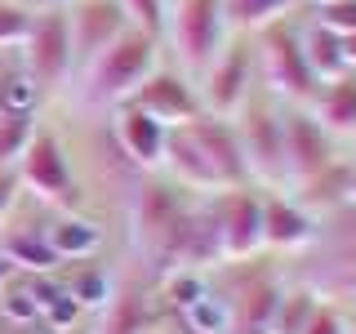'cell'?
Listing matches in <instances>:
<instances>
[{"mask_svg": "<svg viewBox=\"0 0 356 334\" xmlns=\"http://www.w3.org/2000/svg\"><path fill=\"white\" fill-rule=\"evenodd\" d=\"M22 63H27V81L36 89L67 85V76L76 72L67 9H58V5L31 9V27H27V36H22Z\"/></svg>", "mask_w": 356, "mask_h": 334, "instance_id": "7", "label": "cell"}, {"mask_svg": "<svg viewBox=\"0 0 356 334\" xmlns=\"http://www.w3.org/2000/svg\"><path fill=\"white\" fill-rule=\"evenodd\" d=\"M307 107L334 138L356 134V72H343V76H334V81H321Z\"/></svg>", "mask_w": 356, "mask_h": 334, "instance_id": "18", "label": "cell"}, {"mask_svg": "<svg viewBox=\"0 0 356 334\" xmlns=\"http://www.w3.org/2000/svg\"><path fill=\"white\" fill-rule=\"evenodd\" d=\"M343 54H348V72H356V31L343 36Z\"/></svg>", "mask_w": 356, "mask_h": 334, "instance_id": "35", "label": "cell"}, {"mask_svg": "<svg viewBox=\"0 0 356 334\" xmlns=\"http://www.w3.org/2000/svg\"><path fill=\"white\" fill-rule=\"evenodd\" d=\"M298 334H352V321H348V312H343L339 303L316 299V308H312V317L303 321Z\"/></svg>", "mask_w": 356, "mask_h": 334, "instance_id": "30", "label": "cell"}, {"mask_svg": "<svg viewBox=\"0 0 356 334\" xmlns=\"http://www.w3.org/2000/svg\"><path fill=\"white\" fill-rule=\"evenodd\" d=\"M103 326L98 334H143L147 330V299L138 289H111V299L103 303Z\"/></svg>", "mask_w": 356, "mask_h": 334, "instance_id": "22", "label": "cell"}, {"mask_svg": "<svg viewBox=\"0 0 356 334\" xmlns=\"http://www.w3.org/2000/svg\"><path fill=\"white\" fill-rule=\"evenodd\" d=\"M120 9H125L129 27L147 31V36L165 40V22H170V0H116Z\"/></svg>", "mask_w": 356, "mask_h": 334, "instance_id": "26", "label": "cell"}, {"mask_svg": "<svg viewBox=\"0 0 356 334\" xmlns=\"http://www.w3.org/2000/svg\"><path fill=\"white\" fill-rule=\"evenodd\" d=\"M14 200H18V174L9 170V165H0V223L14 209Z\"/></svg>", "mask_w": 356, "mask_h": 334, "instance_id": "33", "label": "cell"}, {"mask_svg": "<svg viewBox=\"0 0 356 334\" xmlns=\"http://www.w3.org/2000/svg\"><path fill=\"white\" fill-rule=\"evenodd\" d=\"M259 334H276V330H259Z\"/></svg>", "mask_w": 356, "mask_h": 334, "instance_id": "38", "label": "cell"}, {"mask_svg": "<svg viewBox=\"0 0 356 334\" xmlns=\"http://www.w3.org/2000/svg\"><path fill=\"white\" fill-rule=\"evenodd\" d=\"M67 294H72L81 308H98V303L111 299V281H107L103 267H81V272L67 281Z\"/></svg>", "mask_w": 356, "mask_h": 334, "instance_id": "28", "label": "cell"}, {"mask_svg": "<svg viewBox=\"0 0 356 334\" xmlns=\"http://www.w3.org/2000/svg\"><path fill=\"white\" fill-rule=\"evenodd\" d=\"M316 308V289H285L281 303H276V317H272V330L276 334H298L303 321L312 317Z\"/></svg>", "mask_w": 356, "mask_h": 334, "instance_id": "25", "label": "cell"}, {"mask_svg": "<svg viewBox=\"0 0 356 334\" xmlns=\"http://www.w3.org/2000/svg\"><path fill=\"white\" fill-rule=\"evenodd\" d=\"M125 27H129V18L116 0H76V5H67V31H72L76 72L85 63H94Z\"/></svg>", "mask_w": 356, "mask_h": 334, "instance_id": "12", "label": "cell"}, {"mask_svg": "<svg viewBox=\"0 0 356 334\" xmlns=\"http://www.w3.org/2000/svg\"><path fill=\"white\" fill-rule=\"evenodd\" d=\"M289 187H272L263 192V250H307L316 245V232H321V218L312 214L307 205H298L294 196H285Z\"/></svg>", "mask_w": 356, "mask_h": 334, "instance_id": "13", "label": "cell"}, {"mask_svg": "<svg viewBox=\"0 0 356 334\" xmlns=\"http://www.w3.org/2000/svg\"><path fill=\"white\" fill-rule=\"evenodd\" d=\"M245 152V165H250V183L263 187H285V134H281V103L272 94H259L254 89L245 98V107L232 116Z\"/></svg>", "mask_w": 356, "mask_h": 334, "instance_id": "4", "label": "cell"}, {"mask_svg": "<svg viewBox=\"0 0 356 334\" xmlns=\"http://www.w3.org/2000/svg\"><path fill=\"white\" fill-rule=\"evenodd\" d=\"M125 103H134L138 111H147V116H156L165 129L174 125H187V120H196L200 111V94L192 85V76L178 72V67H156V72L143 81L134 94L125 98Z\"/></svg>", "mask_w": 356, "mask_h": 334, "instance_id": "11", "label": "cell"}, {"mask_svg": "<svg viewBox=\"0 0 356 334\" xmlns=\"http://www.w3.org/2000/svg\"><path fill=\"white\" fill-rule=\"evenodd\" d=\"M303 36V54H307V67L316 81H334V76L348 72V54H343V36H334L330 27H321V22H312L307 31H298Z\"/></svg>", "mask_w": 356, "mask_h": 334, "instance_id": "21", "label": "cell"}, {"mask_svg": "<svg viewBox=\"0 0 356 334\" xmlns=\"http://www.w3.org/2000/svg\"><path fill=\"white\" fill-rule=\"evenodd\" d=\"M312 5H316V9H321V5H334V0H312Z\"/></svg>", "mask_w": 356, "mask_h": 334, "instance_id": "37", "label": "cell"}, {"mask_svg": "<svg viewBox=\"0 0 356 334\" xmlns=\"http://www.w3.org/2000/svg\"><path fill=\"white\" fill-rule=\"evenodd\" d=\"M254 58H259V81L267 85V94L285 107H307L316 94V76L307 67L303 36L289 22H272V27L254 31Z\"/></svg>", "mask_w": 356, "mask_h": 334, "instance_id": "3", "label": "cell"}, {"mask_svg": "<svg viewBox=\"0 0 356 334\" xmlns=\"http://www.w3.org/2000/svg\"><path fill=\"white\" fill-rule=\"evenodd\" d=\"M312 22L330 27L334 36H352V31H356V0H334V5H321Z\"/></svg>", "mask_w": 356, "mask_h": 334, "instance_id": "32", "label": "cell"}, {"mask_svg": "<svg viewBox=\"0 0 356 334\" xmlns=\"http://www.w3.org/2000/svg\"><path fill=\"white\" fill-rule=\"evenodd\" d=\"M156 67H161V40L138 27H125L94 63L81 67V103L85 107H120Z\"/></svg>", "mask_w": 356, "mask_h": 334, "instance_id": "1", "label": "cell"}, {"mask_svg": "<svg viewBox=\"0 0 356 334\" xmlns=\"http://www.w3.org/2000/svg\"><path fill=\"white\" fill-rule=\"evenodd\" d=\"M196 209L183 200V187L178 183H143L138 196H134V241L147 254L156 267H178L187 245V228H192Z\"/></svg>", "mask_w": 356, "mask_h": 334, "instance_id": "2", "label": "cell"}, {"mask_svg": "<svg viewBox=\"0 0 356 334\" xmlns=\"http://www.w3.org/2000/svg\"><path fill=\"white\" fill-rule=\"evenodd\" d=\"M209 218H214V232H218L222 263H245L263 250V192L259 187L245 183V187L214 192Z\"/></svg>", "mask_w": 356, "mask_h": 334, "instance_id": "8", "label": "cell"}, {"mask_svg": "<svg viewBox=\"0 0 356 334\" xmlns=\"http://www.w3.org/2000/svg\"><path fill=\"white\" fill-rule=\"evenodd\" d=\"M281 294H285V285L276 281V272H254L250 281L241 285V294L227 299V308H232V334L272 330V317H276Z\"/></svg>", "mask_w": 356, "mask_h": 334, "instance_id": "17", "label": "cell"}, {"mask_svg": "<svg viewBox=\"0 0 356 334\" xmlns=\"http://www.w3.org/2000/svg\"><path fill=\"white\" fill-rule=\"evenodd\" d=\"M205 272H196V267H174L170 276H165V299H170V303L183 312L187 303H196L200 294H205Z\"/></svg>", "mask_w": 356, "mask_h": 334, "instance_id": "29", "label": "cell"}, {"mask_svg": "<svg viewBox=\"0 0 356 334\" xmlns=\"http://www.w3.org/2000/svg\"><path fill=\"white\" fill-rule=\"evenodd\" d=\"M44 241H49V250L58 254V263L63 259L81 263V259H94V250L103 245V228H98V223H89V218L67 214V218H58L49 232H44Z\"/></svg>", "mask_w": 356, "mask_h": 334, "instance_id": "19", "label": "cell"}, {"mask_svg": "<svg viewBox=\"0 0 356 334\" xmlns=\"http://www.w3.org/2000/svg\"><path fill=\"white\" fill-rule=\"evenodd\" d=\"M27 27H31V9L14 5V0H0V49L5 45H22Z\"/></svg>", "mask_w": 356, "mask_h": 334, "instance_id": "31", "label": "cell"}, {"mask_svg": "<svg viewBox=\"0 0 356 334\" xmlns=\"http://www.w3.org/2000/svg\"><path fill=\"white\" fill-rule=\"evenodd\" d=\"M232 36L222 0H170V22H165V40H170L178 72H187L196 81L209 67V58L222 49V40Z\"/></svg>", "mask_w": 356, "mask_h": 334, "instance_id": "5", "label": "cell"}, {"mask_svg": "<svg viewBox=\"0 0 356 334\" xmlns=\"http://www.w3.org/2000/svg\"><path fill=\"white\" fill-rule=\"evenodd\" d=\"M36 5L44 9V5H58V9H67V5H76V0H36Z\"/></svg>", "mask_w": 356, "mask_h": 334, "instance_id": "36", "label": "cell"}, {"mask_svg": "<svg viewBox=\"0 0 356 334\" xmlns=\"http://www.w3.org/2000/svg\"><path fill=\"white\" fill-rule=\"evenodd\" d=\"M178 317H183V326L192 334H232V308L214 289H205V294H200L196 303H187Z\"/></svg>", "mask_w": 356, "mask_h": 334, "instance_id": "23", "label": "cell"}, {"mask_svg": "<svg viewBox=\"0 0 356 334\" xmlns=\"http://www.w3.org/2000/svg\"><path fill=\"white\" fill-rule=\"evenodd\" d=\"M281 134H285V187H298L321 170L339 161L334 134L312 116V107H285L281 103Z\"/></svg>", "mask_w": 356, "mask_h": 334, "instance_id": "9", "label": "cell"}, {"mask_svg": "<svg viewBox=\"0 0 356 334\" xmlns=\"http://www.w3.org/2000/svg\"><path fill=\"white\" fill-rule=\"evenodd\" d=\"M36 129L40 125L31 111H0V165H14Z\"/></svg>", "mask_w": 356, "mask_h": 334, "instance_id": "24", "label": "cell"}, {"mask_svg": "<svg viewBox=\"0 0 356 334\" xmlns=\"http://www.w3.org/2000/svg\"><path fill=\"white\" fill-rule=\"evenodd\" d=\"M5 259L14 267H27V272H54L58 267V254L49 250V241L44 237H22V241H9Z\"/></svg>", "mask_w": 356, "mask_h": 334, "instance_id": "27", "label": "cell"}, {"mask_svg": "<svg viewBox=\"0 0 356 334\" xmlns=\"http://www.w3.org/2000/svg\"><path fill=\"white\" fill-rule=\"evenodd\" d=\"M259 89V58H254V36H241L232 31L222 40V49L209 58V67L196 76V94L200 107L209 116H236L245 107V98Z\"/></svg>", "mask_w": 356, "mask_h": 334, "instance_id": "6", "label": "cell"}, {"mask_svg": "<svg viewBox=\"0 0 356 334\" xmlns=\"http://www.w3.org/2000/svg\"><path fill=\"white\" fill-rule=\"evenodd\" d=\"M187 129H192V138L200 143L205 161L214 165L222 192H227V187H245V183H250V165H245L236 125H232L227 116H209V111H200L196 120H187Z\"/></svg>", "mask_w": 356, "mask_h": 334, "instance_id": "14", "label": "cell"}, {"mask_svg": "<svg viewBox=\"0 0 356 334\" xmlns=\"http://www.w3.org/2000/svg\"><path fill=\"white\" fill-rule=\"evenodd\" d=\"M165 170H170V178L183 192H222L218 187V174H214V165L205 161V152H200V143L192 138V129L187 125H174L170 134H165Z\"/></svg>", "mask_w": 356, "mask_h": 334, "instance_id": "16", "label": "cell"}, {"mask_svg": "<svg viewBox=\"0 0 356 334\" xmlns=\"http://www.w3.org/2000/svg\"><path fill=\"white\" fill-rule=\"evenodd\" d=\"M18 187L36 192L49 205H76V178H72V161H67V148L54 138L49 129H36L31 143L18 156Z\"/></svg>", "mask_w": 356, "mask_h": 334, "instance_id": "10", "label": "cell"}, {"mask_svg": "<svg viewBox=\"0 0 356 334\" xmlns=\"http://www.w3.org/2000/svg\"><path fill=\"white\" fill-rule=\"evenodd\" d=\"M352 334H356V326H352Z\"/></svg>", "mask_w": 356, "mask_h": 334, "instance_id": "39", "label": "cell"}, {"mask_svg": "<svg viewBox=\"0 0 356 334\" xmlns=\"http://www.w3.org/2000/svg\"><path fill=\"white\" fill-rule=\"evenodd\" d=\"M14 276H18V267H14V263H9V259H5V254H0V289H5L9 281H14Z\"/></svg>", "mask_w": 356, "mask_h": 334, "instance_id": "34", "label": "cell"}, {"mask_svg": "<svg viewBox=\"0 0 356 334\" xmlns=\"http://www.w3.org/2000/svg\"><path fill=\"white\" fill-rule=\"evenodd\" d=\"M111 129H116L120 152H125L138 170H161V161H165V134H170V129H165L156 116L138 111L134 103H120Z\"/></svg>", "mask_w": 356, "mask_h": 334, "instance_id": "15", "label": "cell"}, {"mask_svg": "<svg viewBox=\"0 0 356 334\" xmlns=\"http://www.w3.org/2000/svg\"><path fill=\"white\" fill-rule=\"evenodd\" d=\"M294 5H303V0H222V14H227L232 31L254 36V31L272 27V22H285Z\"/></svg>", "mask_w": 356, "mask_h": 334, "instance_id": "20", "label": "cell"}]
</instances>
